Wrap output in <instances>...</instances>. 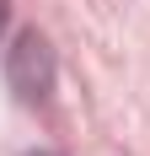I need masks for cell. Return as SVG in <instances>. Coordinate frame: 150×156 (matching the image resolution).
Masks as SVG:
<instances>
[{
  "mask_svg": "<svg viewBox=\"0 0 150 156\" xmlns=\"http://www.w3.org/2000/svg\"><path fill=\"white\" fill-rule=\"evenodd\" d=\"M0 32H5V0H0Z\"/></svg>",
  "mask_w": 150,
  "mask_h": 156,
  "instance_id": "obj_2",
  "label": "cell"
},
{
  "mask_svg": "<svg viewBox=\"0 0 150 156\" xmlns=\"http://www.w3.org/2000/svg\"><path fill=\"white\" fill-rule=\"evenodd\" d=\"M27 156H48V151H27Z\"/></svg>",
  "mask_w": 150,
  "mask_h": 156,
  "instance_id": "obj_3",
  "label": "cell"
},
{
  "mask_svg": "<svg viewBox=\"0 0 150 156\" xmlns=\"http://www.w3.org/2000/svg\"><path fill=\"white\" fill-rule=\"evenodd\" d=\"M5 81L22 102H43L48 86H54V48H48L43 32H22L5 54Z\"/></svg>",
  "mask_w": 150,
  "mask_h": 156,
  "instance_id": "obj_1",
  "label": "cell"
}]
</instances>
